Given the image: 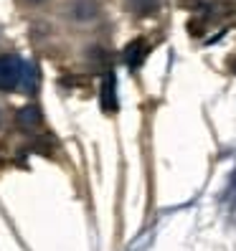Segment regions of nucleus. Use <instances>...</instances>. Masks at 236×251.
Masks as SVG:
<instances>
[{
  "instance_id": "obj_1",
  "label": "nucleus",
  "mask_w": 236,
  "mask_h": 251,
  "mask_svg": "<svg viewBox=\"0 0 236 251\" xmlns=\"http://www.w3.org/2000/svg\"><path fill=\"white\" fill-rule=\"evenodd\" d=\"M23 64L18 56H0V92H10L21 84Z\"/></svg>"
},
{
  "instance_id": "obj_2",
  "label": "nucleus",
  "mask_w": 236,
  "mask_h": 251,
  "mask_svg": "<svg viewBox=\"0 0 236 251\" xmlns=\"http://www.w3.org/2000/svg\"><path fill=\"white\" fill-rule=\"evenodd\" d=\"M102 107H105V112L117 109V99H114V76H112V74H107V76H105V86H102Z\"/></svg>"
},
{
  "instance_id": "obj_3",
  "label": "nucleus",
  "mask_w": 236,
  "mask_h": 251,
  "mask_svg": "<svg viewBox=\"0 0 236 251\" xmlns=\"http://www.w3.org/2000/svg\"><path fill=\"white\" fill-rule=\"evenodd\" d=\"M145 46L137 41V43H132V46L127 49V64L130 66H137V64H142V58H145Z\"/></svg>"
},
{
  "instance_id": "obj_4",
  "label": "nucleus",
  "mask_w": 236,
  "mask_h": 251,
  "mask_svg": "<svg viewBox=\"0 0 236 251\" xmlns=\"http://www.w3.org/2000/svg\"><path fill=\"white\" fill-rule=\"evenodd\" d=\"M21 122H38V114H36V109H23V114H21Z\"/></svg>"
}]
</instances>
